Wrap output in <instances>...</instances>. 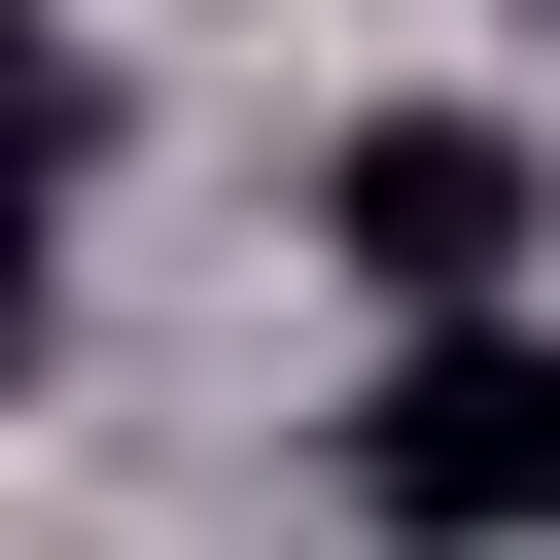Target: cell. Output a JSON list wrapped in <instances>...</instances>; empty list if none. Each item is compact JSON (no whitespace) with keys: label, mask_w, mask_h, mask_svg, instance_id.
Returning <instances> with one entry per match:
<instances>
[{"label":"cell","mask_w":560,"mask_h":560,"mask_svg":"<svg viewBox=\"0 0 560 560\" xmlns=\"http://www.w3.org/2000/svg\"><path fill=\"white\" fill-rule=\"evenodd\" d=\"M315 245H350L385 315H490V280L560 245V175H525L490 105H350V140H315Z\"/></svg>","instance_id":"obj_2"},{"label":"cell","mask_w":560,"mask_h":560,"mask_svg":"<svg viewBox=\"0 0 560 560\" xmlns=\"http://www.w3.org/2000/svg\"><path fill=\"white\" fill-rule=\"evenodd\" d=\"M350 525H560V350H525V280L350 385Z\"/></svg>","instance_id":"obj_1"},{"label":"cell","mask_w":560,"mask_h":560,"mask_svg":"<svg viewBox=\"0 0 560 560\" xmlns=\"http://www.w3.org/2000/svg\"><path fill=\"white\" fill-rule=\"evenodd\" d=\"M70 175H105V70H70V35H0V350H35V245H70Z\"/></svg>","instance_id":"obj_3"}]
</instances>
